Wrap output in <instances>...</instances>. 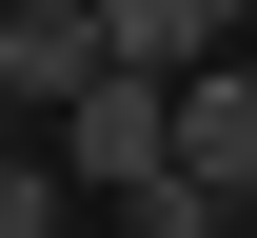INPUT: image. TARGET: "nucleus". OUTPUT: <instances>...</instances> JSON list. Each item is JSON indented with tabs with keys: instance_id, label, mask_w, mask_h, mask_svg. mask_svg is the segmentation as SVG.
Returning <instances> with one entry per match:
<instances>
[{
	"instance_id": "f257e3e1",
	"label": "nucleus",
	"mask_w": 257,
	"mask_h": 238,
	"mask_svg": "<svg viewBox=\"0 0 257 238\" xmlns=\"http://www.w3.org/2000/svg\"><path fill=\"white\" fill-rule=\"evenodd\" d=\"M178 199H218V218H257V60H218L178 100Z\"/></svg>"
},
{
	"instance_id": "f03ea898",
	"label": "nucleus",
	"mask_w": 257,
	"mask_h": 238,
	"mask_svg": "<svg viewBox=\"0 0 257 238\" xmlns=\"http://www.w3.org/2000/svg\"><path fill=\"white\" fill-rule=\"evenodd\" d=\"M0 100H40V119L99 100V0H20V20H0Z\"/></svg>"
},
{
	"instance_id": "7ed1b4c3",
	"label": "nucleus",
	"mask_w": 257,
	"mask_h": 238,
	"mask_svg": "<svg viewBox=\"0 0 257 238\" xmlns=\"http://www.w3.org/2000/svg\"><path fill=\"white\" fill-rule=\"evenodd\" d=\"M0 238H79V179L60 159H0Z\"/></svg>"
},
{
	"instance_id": "20e7f679",
	"label": "nucleus",
	"mask_w": 257,
	"mask_h": 238,
	"mask_svg": "<svg viewBox=\"0 0 257 238\" xmlns=\"http://www.w3.org/2000/svg\"><path fill=\"white\" fill-rule=\"evenodd\" d=\"M119 238H237V218H218V199H178V179H159V199H139Z\"/></svg>"
}]
</instances>
